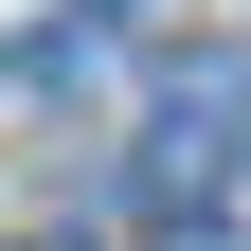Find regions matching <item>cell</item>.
<instances>
[{"label":"cell","instance_id":"6da1fadb","mask_svg":"<svg viewBox=\"0 0 251 251\" xmlns=\"http://www.w3.org/2000/svg\"><path fill=\"white\" fill-rule=\"evenodd\" d=\"M233 144H251V72H233V54H179V72H162V108H144V198H162V215H198L215 179H233Z\"/></svg>","mask_w":251,"mask_h":251}]
</instances>
